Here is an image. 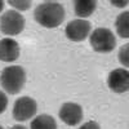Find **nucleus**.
Returning a JSON list of instances; mask_svg holds the SVG:
<instances>
[{"mask_svg": "<svg viewBox=\"0 0 129 129\" xmlns=\"http://www.w3.org/2000/svg\"><path fill=\"white\" fill-rule=\"evenodd\" d=\"M89 43L94 52L106 54L116 48V36L110 28L98 27L90 32Z\"/></svg>", "mask_w": 129, "mask_h": 129, "instance_id": "obj_3", "label": "nucleus"}, {"mask_svg": "<svg viewBox=\"0 0 129 129\" xmlns=\"http://www.w3.org/2000/svg\"><path fill=\"white\" fill-rule=\"evenodd\" d=\"M21 53L19 44L10 38L0 40V61L2 62H14L18 59Z\"/></svg>", "mask_w": 129, "mask_h": 129, "instance_id": "obj_9", "label": "nucleus"}, {"mask_svg": "<svg viewBox=\"0 0 129 129\" xmlns=\"http://www.w3.org/2000/svg\"><path fill=\"white\" fill-rule=\"evenodd\" d=\"M26 21L23 16L14 9H9L0 17V31L7 36H16L23 31Z\"/></svg>", "mask_w": 129, "mask_h": 129, "instance_id": "obj_4", "label": "nucleus"}, {"mask_svg": "<svg viewBox=\"0 0 129 129\" xmlns=\"http://www.w3.org/2000/svg\"><path fill=\"white\" fill-rule=\"evenodd\" d=\"M58 116L69 126H75L83 120V107L75 102H66L61 106Z\"/></svg>", "mask_w": 129, "mask_h": 129, "instance_id": "obj_7", "label": "nucleus"}, {"mask_svg": "<svg viewBox=\"0 0 129 129\" xmlns=\"http://www.w3.org/2000/svg\"><path fill=\"white\" fill-rule=\"evenodd\" d=\"M3 8H4V2H0V13L3 12Z\"/></svg>", "mask_w": 129, "mask_h": 129, "instance_id": "obj_19", "label": "nucleus"}, {"mask_svg": "<svg viewBox=\"0 0 129 129\" xmlns=\"http://www.w3.org/2000/svg\"><path fill=\"white\" fill-rule=\"evenodd\" d=\"M72 5L75 14L81 19L92 16L97 9V2H93V0H76Z\"/></svg>", "mask_w": 129, "mask_h": 129, "instance_id": "obj_10", "label": "nucleus"}, {"mask_svg": "<svg viewBox=\"0 0 129 129\" xmlns=\"http://www.w3.org/2000/svg\"><path fill=\"white\" fill-rule=\"evenodd\" d=\"M38 111V103L36 101L28 95H23L14 102L13 105V119L16 121H27L35 116Z\"/></svg>", "mask_w": 129, "mask_h": 129, "instance_id": "obj_5", "label": "nucleus"}, {"mask_svg": "<svg viewBox=\"0 0 129 129\" xmlns=\"http://www.w3.org/2000/svg\"><path fill=\"white\" fill-rule=\"evenodd\" d=\"M30 129H57V121L52 115L41 114L32 119Z\"/></svg>", "mask_w": 129, "mask_h": 129, "instance_id": "obj_11", "label": "nucleus"}, {"mask_svg": "<svg viewBox=\"0 0 129 129\" xmlns=\"http://www.w3.org/2000/svg\"><path fill=\"white\" fill-rule=\"evenodd\" d=\"M0 129H4V128H3V126H2V125H0Z\"/></svg>", "mask_w": 129, "mask_h": 129, "instance_id": "obj_20", "label": "nucleus"}, {"mask_svg": "<svg viewBox=\"0 0 129 129\" xmlns=\"http://www.w3.org/2000/svg\"><path fill=\"white\" fill-rule=\"evenodd\" d=\"M109 88L117 94H121L129 90V70L126 69H115L109 74L107 78Z\"/></svg>", "mask_w": 129, "mask_h": 129, "instance_id": "obj_8", "label": "nucleus"}, {"mask_svg": "<svg viewBox=\"0 0 129 129\" xmlns=\"http://www.w3.org/2000/svg\"><path fill=\"white\" fill-rule=\"evenodd\" d=\"M64 8L58 2H43L34 10L35 21L45 28H56L64 21Z\"/></svg>", "mask_w": 129, "mask_h": 129, "instance_id": "obj_1", "label": "nucleus"}, {"mask_svg": "<svg viewBox=\"0 0 129 129\" xmlns=\"http://www.w3.org/2000/svg\"><path fill=\"white\" fill-rule=\"evenodd\" d=\"M8 4L17 12H25V10H28L31 8L32 3L30 0H9Z\"/></svg>", "mask_w": 129, "mask_h": 129, "instance_id": "obj_14", "label": "nucleus"}, {"mask_svg": "<svg viewBox=\"0 0 129 129\" xmlns=\"http://www.w3.org/2000/svg\"><path fill=\"white\" fill-rule=\"evenodd\" d=\"M117 59L125 69H129V43L121 45L117 53Z\"/></svg>", "mask_w": 129, "mask_h": 129, "instance_id": "obj_13", "label": "nucleus"}, {"mask_svg": "<svg viewBox=\"0 0 129 129\" xmlns=\"http://www.w3.org/2000/svg\"><path fill=\"white\" fill-rule=\"evenodd\" d=\"M129 4V2L126 0H124V2H111V5H114V7H117V8H125L126 5Z\"/></svg>", "mask_w": 129, "mask_h": 129, "instance_id": "obj_17", "label": "nucleus"}, {"mask_svg": "<svg viewBox=\"0 0 129 129\" xmlns=\"http://www.w3.org/2000/svg\"><path fill=\"white\" fill-rule=\"evenodd\" d=\"M7 107H8V97L3 90H0V115L7 110Z\"/></svg>", "mask_w": 129, "mask_h": 129, "instance_id": "obj_15", "label": "nucleus"}, {"mask_svg": "<svg viewBox=\"0 0 129 129\" xmlns=\"http://www.w3.org/2000/svg\"><path fill=\"white\" fill-rule=\"evenodd\" d=\"M10 129H27L25 125H22V124H16V125H13Z\"/></svg>", "mask_w": 129, "mask_h": 129, "instance_id": "obj_18", "label": "nucleus"}, {"mask_svg": "<svg viewBox=\"0 0 129 129\" xmlns=\"http://www.w3.org/2000/svg\"><path fill=\"white\" fill-rule=\"evenodd\" d=\"M115 28L120 38L129 39V10H124L116 17Z\"/></svg>", "mask_w": 129, "mask_h": 129, "instance_id": "obj_12", "label": "nucleus"}, {"mask_svg": "<svg viewBox=\"0 0 129 129\" xmlns=\"http://www.w3.org/2000/svg\"><path fill=\"white\" fill-rule=\"evenodd\" d=\"M79 129H101V126H100V124L97 121L90 120V121H87L85 124H83Z\"/></svg>", "mask_w": 129, "mask_h": 129, "instance_id": "obj_16", "label": "nucleus"}, {"mask_svg": "<svg viewBox=\"0 0 129 129\" xmlns=\"http://www.w3.org/2000/svg\"><path fill=\"white\" fill-rule=\"evenodd\" d=\"M0 84L8 94H18L26 84V71L22 66H7L0 74Z\"/></svg>", "mask_w": 129, "mask_h": 129, "instance_id": "obj_2", "label": "nucleus"}, {"mask_svg": "<svg viewBox=\"0 0 129 129\" xmlns=\"http://www.w3.org/2000/svg\"><path fill=\"white\" fill-rule=\"evenodd\" d=\"M90 31H92V23L88 19L76 18L67 23L66 28H64V34H66L69 40L80 43L90 35Z\"/></svg>", "mask_w": 129, "mask_h": 129, "instance_id": "obj_6", "label": "nucleus"}]
</instances>
